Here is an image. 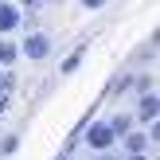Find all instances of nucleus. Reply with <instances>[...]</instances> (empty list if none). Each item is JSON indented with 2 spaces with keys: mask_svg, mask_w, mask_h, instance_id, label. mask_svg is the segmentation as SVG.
I'll list each match as a JSON object with an SVG mask.
<instances>
[{
  "mask_svg": "<svg viewBox=\"0 0 160 160\" xmlns=\"http://www.w3.org/2000/svg\"><path fill=\"white\" fill-rule=\"evenodd\" d=\"M8 106H12V94H0V113H8Z\"/></svg>",
  "mask_w": 160,
  "mask_h": 160,
  "instance_id": "11",
  "label": "nucleus"
},
{
  "mask_svg": "<svg viewBox=\"0 0 160 160\" xmlns=\"http://www.w3.org/2000/svg\"><path fill=\"white\" fill-rule=\"evenodd\" d=\"M125 148H129V152H145V148H148V137H141V133H125Z\"/></svg>",
  "mask_w": 160,
  "mask_h": 160,
  "instance_id": "7",
  "label": "nucleus"
},
{
  "mask_svg": "<svg viewBox=\"0 0 160 160\" xmlns=\"http://www.w3.org/2000/svg\"><path fill=\"white\" fill-rule=\"evenodd\" d=\"M12 86H16V74L4 70V74H0V94H12Z\"/></svg>",
  "mask_w": 160,
  "mask_h": 160,
  "instance_id": "8",
  "label": "nucleus"
},
{
  "mask_svg": "<svg viewBox=\"0 0 160 160\" xmlns=\"http://www.w3.org/2000/svg\"><path fill=\"white\" fill-rule=\"evenodd\" d=\"M129 160H145V152H129Z\"/></svg>",
  "mask_w": 160,
  "mask_h": 160,
  "instance_id": "12",
  "label": "nucleus"
},
{
  "mask_svg": "<svg viewBox=\"0 0 160 160\" xmlns=\"http://www.w3.org/2000/svg\"><path fill=\"white\" fill-rule=\"evenodd\" d=\"M98 160H117V156H113V152H102V156H98Z\"/></svg>",
  "mask_w": 160,
  "mask_h": 160,
  "instance_id": "13",
  "label": "nucleus"
},
{
  "mask_svg": "<svg viewBox=\"0 0 160 160\" xmlns=\"http://www.w3.org/2000/svg\"><path fill=\"white\" fill-rule=\"evenodd\" d=\"M137 117H141V121H148V125L156 121V94H141V106H137Z\"/></svg>",
  "mask_w": 160,
  "mask_h": 160,
  "instance_id": "4",
  "label": "nucleus"
},
{
  "mask_svg": "<svg viewBox=\"0 0 160 160\" xmlns=\"http://www.w3.org/2000/svg\"><path fill=\"white\" fill-rule=\"evenodd\" d=\"M117 145V137H113V129H109V121H90L86 125V148H98V156L102 152H109V148Z\"/></svg>",
  "mask_w": 160,
  "mask_h": 160,
  "instance_id": "1",
  "label": "nucleus"
},
{
  "mask_svg": "<svg viewBox=\"0 0 160 160\" xmlns=\"http://www.w3.org/2000/svg\"><path fill=\"white\" fill-rule=\"evenodd\" d=\"M109 129H113V137L133 133V113H113V117H109Z\"/></svg>",
  "mask_w": 160,
  "mask_h": 160,
  "instance_id": "5",
  "label": "nucleus"
},
{
  "mask_svg": "<svg viewBox=\"0 0 160 160\" xmlns=\"http://www.w3.org/2000/svg\"><path fill=\"white\" fill-rule=\"evenodd\" d=\"M78 4H82V8H90V12H98V8H106L109 0H78Z\"/></svg>",
  "mask_w": 160,
  "mask_h": 160,
  "instance_id": "10",
  "label": "nucleus"
},
{
  "mask_svg": "<svg viewBox=\"0 0 160 160\" xmlns=\"http://www.w3.org/2000/svg\"><path fill=\"white\" fill-rule=\"evenodd\" d=\"M20 55H28V59L43 62L47 55H51V35H47V31H31V35L20 43Z\"/></svg>",
  "mask_w": 160,
  "mask_h": 160,
  "instance_id": "2",
  "label": "nucleus"
},
{
  "mask_svg": "<svg viewBox=\"0 0 160 160\" xmlns=\"http://www.w3.org/2000/svg\"><path fill=\"white\" fill-rule=\"evenodd\" d=\"M20 23H23L20 4H16V0H0V39H4L8 31H16Z\"/></svg>",
  "mask_w": 160,
  "mask_h": 160,
  "instance_id": "3",
  "label": "nucleus"
},
{
  "mask_svg": "<svg viewBox=\"0 0 160 160\" xmlns=\"http://www.w3.org/2000/svg\"><path fill=\"white\" fill-rule=\"evenodd\" d=\"M78 62H82V51H74V55H70L67 62H62V74H70V70H78Z\"/></svg>",
  "mask_w": 160,
  "mask_h": 160,
  "instance_id": "9",
  "label": "nucleus"
},
{
  "mask_svg": "<svg viewBox=\"0 0 160 160\" xmlns=\"http://www.w3.org/2000/svg\"><path fill=\"white\" fill-rule=\"evenodd\" d=\"M16 59H20V47L12 39H0V67H12Z\"/></svg>",
  "mask_w": 160,
  "mask_h": 160,
  "instance_id": "6",
  "label": "nucleus"
}]
</instances>
